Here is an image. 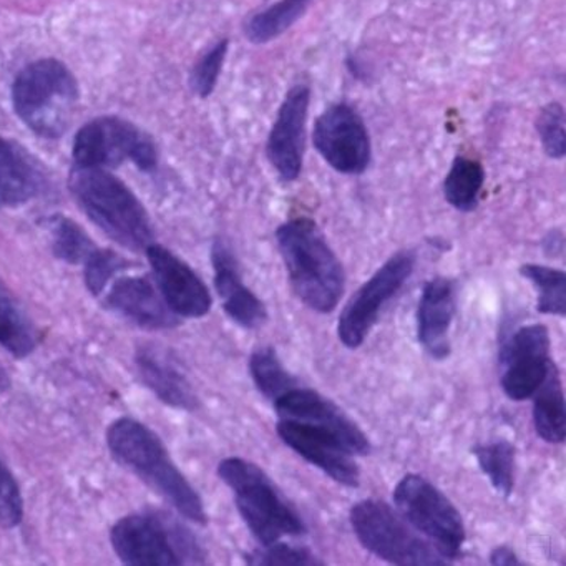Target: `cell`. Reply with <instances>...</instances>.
Listing matches in <instances>:
<instances>
[{"instance_id": "24", "label": "cell", "mask_w": 566, "mask_h": 566, "mask_svg": "<svg viewBox=\"0 0 566 566\" xmlns=\"http://www.w3.org/2000/svg\"><path fill=\"white\" fill-rule=\"evenodd\" d=\"M483 184L485 170L482 164L469 157H457L443 180V197L450 207L470 213L479 207Z\"/></svg>"}, {"instance_id": "27", "label": "cell", "mask_w": 566, "mask_h": 566, "mask_svg": "<svg viewBox=\"0 0 566 566\" xmlns=\"http://www.w3.org/2000/svg\"><path fill=\"white\" fill-rule=\"evenodd\" d=\"M480 470L485 473L493 489L503 496H510L515 483V447L506 440L485 443L473 449Z\"/></svg>"}, {"instance_id": "4", "label": "cell", "mask_w": 566, "mask_h": 566, "mask_svg": "<svg viewBox=\"0 0 566 566\" xmlns=\"http://www.w3.org/2000/svg\"><path fill=\"white\" fill-rule=\"evenodd\" d=\"M218 475L230 486L238 512L258 542L271 545L283 536L306 533V525L296 510L260 467L230 457L218 465Z\"/></svg>"}, {"instance_id": "22", "label": "cell", "mask_w": 566, "mask_h": 566, "mask_svg": "<svg viewBox=\"0 0 566 566\" xmlns=\"http://www.w3.org/2000/svg\"><path fill=\"white\" fill-rule=\"evenodd\" d=\"M533 402V422L539 439L548 443H563L566 437L565 392L555 364L538 387Z\"/></svg>"}, {"instance_id": "13", "label": "cell", "mask_w": 566, "mask_h": 566, "mask_svg": "<svg viewBox=\"0 0 566 566\" xmlns=\"http://www.w3.org/2000/svg\"><path fill=\"white\" fill-rule=\"evenodd\" d=\"M274 409L280 419L296 420L329 433L353 455H366L370 452L366 433L336 403L316 390L293 387L274 400Z\"/></svg>"}, {"instance_id": "23", "label": "cell", "mask_w": 566, "mask_h": 566, "mask_svg": "<svg viewBox=\"0 0 566 566\" xmlns=\"http://www.w3.org/2000/svg\"><path fill=\"white\" fill-rule=\"evenodd\" d=\"M39 334L18 301L0 283V346L15 357H25L38 347Z\"/></svg>"}, {"instance_id": "29", "label": "cell", "mask_w": 566, "mask_h": 566, "mask_svg": "<svg viewBox=\"0 0 566 566\" xmlns=\"http://www.w3.org/2000/svg\"><path fill=\"white\" fill-rule=\"evenodd\" d=\"M54 254L65 263L85 264L97 250L88 234L75 221L65 217L49 220Z\"/></svg>"}, {"instance_id": "26", "label": "cell", "mask_w": 566, "mask_h": 566, "mask_svg": "<svg viewBox=\"0 0 566 566\" xmlns=\"http://www.w3.org/2000/svg\"><path fill=\"white\" fill-rule=\"evenodd\" d=\"M520 274L528 280L536 290V310L542 314L565 316L566 314V274L555 268L542 264H523Z\"/></svg>"}, {"instance_id": "6", "label": "cell", "mask_w": 566, "mask_h": 566, "mask_svg": "<svg viewBox=\"0 0 566 566\" xmlns=\"http://www.w3.org/2000/svg\"><path fill=\"white\" fill-rule=\"evenodd\" d=\"M112 545L132 566H175L203 562V553L187 528L168 516L135 513L112 528Z\"/></svg>"}, {"instance_id": "3", "label": "cell", "mask_w": 566, "mask_h": 566, "mask_svg": "<svg viewBox=\"0 0 566 566\" xmlns=\"http://www.w3.org/2000/svg\"><path fill=\"white\" fill-rule=\"evenodd\" d=\"M71 190L85 214L122 247L142 251L154 244V228L144 205L104 168L75 167Z\"/></svg>"}, {"instance_id": "17", "label": "cell", "mask_w": 566, "mask_h": 566, "mask_svg": "<svg viewBox=\"0 0 566 566\" xmlns=\"http://www.w3.org/2000/svg\"><path fill=\"white\" fill-rule=\"evenodd\" d=\"M211 263L214 268V286L228 316L244 329L263 326L268 319L266 306L250 287L244 286L237 258L224 241H214Z\"/></svg>"}, {"instance_id": "28", "label": "cell", "mask_w": 566, "mask_h": 566, "mask_svg": "<svg viewBox=\"0 0 566 566\" xmlns=\"http://www.w3.org/2000/svg\"><path fill=\"white\" fill-rule=\"evenodd\" d=\"M250 370L258 390L273 402L287 390L296 387V379L284 369L276 350L271 346H261L253 350L250 357Z\"/></svg>"}, {"instance_id": "14", "label": "cell", "mask_w": 566, "mask_h": 566, "mask_svg": "<svg viewBox=\"0 0 566 566\" xmlns=\"http://www.w3.org/2000/svg\"><path fill=\"white\" fill-rule=\"evenodd\" d=\"M310 104L311 91L307 85L291 88L277 111L276 120L268 137V160L283 181L297 180L303 170Z\"/></svg>"}, {"instance_id": "16", "label": "cell", "mask_w": 566, "mask_h": 566, "mask_svg": "<svg viewBox=\"0 0 566 566\" xmlns=\"http://www.w3.org/2000/svg\"><path fill=\"white\" fill-rule=\"evenodd\" d=\"M277 436L297 455L323 470L340 485H359V469L353 460V453L337 442L329 433L314 429L296 420L280 419Z\"/></svg>"}, {"instance_id": "30", "label": "cell", "mask_w": 566, "mask_h": 566, "mask_svg": "<svg viewBox=\"0 0 566 566\" xmlns=\"http://www.w3.org/2000/svg\"><path fill=\"white\" fill-rule=\"evenodd\" d=\"M565 124V111L556 102L543 107L536 117V134L542 140L543 150L553 160H562L566 155Z\"/></svg>"}, {"instance_id": "5", "label": "cell", "mask_w": 566, "mask_h": 566, "mask_svg": "<svg viewBox=\"0 0 566 566\" xmlns=\"http://www.w3.org/2000/svg\"><path fill=\"white\" fill-rule=\"evenodd\" d=\"M12 101L15 114L34 134L59 138L74 117L78 102L77 81L62 62L42 59L18 75Z\"/></svg>"}, {"instance_id": "36", "label": "cell", "mask_w": 566, "mask_h": 566, "mask_svg": "<svg viewBox=\"0 0 566 566\" xmlns=\"http://www.w3.org/2000/svg\"><path fill=\"white\" fill-rule=\"evenodd\" d=\"M11 389V377H9L8 370L0 364V396H4L8 390Z\"/></svg>"}, {"instance_id": "2", "label": "cell", "mask_w": 566, "mask_h": 566, "mask_svg": "<svg viewBox=\"0 0 566 566\" xmlns=\"http://www.w3.org/2000/svg\"><path fill=\"white\" fill-rule=\"evenodd\" d=\"M108 449L120 465L164 495L185 518L207 523L203 502L178 470L160 437L135 419H118L107 432Z\"/></svg>"}, {"instance_id": "34", "label": "cell", "mask_w": 566, "mask_h": 566, "mask_svg": "<svg viewBox=\"0 0 566 566\" xmlns=\"http://www.w3.org/2000/svg\"><path fill=\"white\" fill-rule=\"evenodd\" d=\"M24 516V500L14 475L0 459V526L14 528Z\"/></svg>"}, {"instance_id": "20", "label": "cell", "mask_w": 566, "mask_h": 566, "mask_svg": "<svg viewBox=\"0 0 566 566\" xmlns=\"http://www.w3.org/2000/svg\"><path fill=\"white\" fill-rule=\"evenodd\" d=\"M135 364L142 380L157 394L158 399L177 409H197V394L165 350L154 346L140 347Z\"/></svg>"}, {"instance_id": "10", "label": "cell", "mask_w": 566, "mask_h": 566, "mask_svg": "<svg viewBox=\"0 0 566 566\" xmlns=\"http://www.w3.org/2000/svg\"><path fill=\"white\" fill-rule=\"evenodd\" d=\"M416 254L400 251L386 261L370 280H367L344 307L337 323V336L349 349H356L379 319L380 311L402 290L412 276Z\"/></svg>"}, {"instance_id": "33", "label": "cell", "mask_w": 566, "mask_h": 566, "mask_svg": "<svg viewBox=\"0 0 566 566\" xmlns=\"http://www.w3.org/2000/svg\"><path fill=\"white\" fill-rule=\"evenodd\" d=\"M248 565L253 566H317L323 562L316 558L310 549L290 546L286 543H271L263 548L247 555Z\"/></svg>"}, {"instance_id": "31", "label": "cell", "mask_w": 566, "mask_h": 566, "mask_svg": "<svg viewBox=\"0 0 566 566\" xmlns=\"http://www.w3.org/2000/svg\"><path fill=\"white\" fill-rule=\"evenodd\" d=\"M228 48H230V42L227 39L217 42L210 51L201 55L200 61L195 65L190 84L198 97L207 98L213 94L218 78L223 71L224 61H227Z\"/></svg>"}, {"instance_id": "15", "label": "cell", "mask_w": 566, "mask_h": 566, "mask_svg": "<svg viewBox=\"0 0 566 566\" xmlns=\"http://www.w3.org/2000/svg\"><path fill=\"white\" fill-rule=\"evenodd\" d=\"M158 291L177 316L203 317L211 310V294L203 281L180 258L160 244L147 248Z\"/></svg>"}, {"instance_id": "19", "label": "cell", "mask_w": 566, "mask_h": 566, "mask_svg": "<svg viewBox=\"0 0 566 566\" xmlns=\"http://www.w3.org/2000/svg\"><path fill=\"white\" fill-rule=\"evenodd\" d=\"M455 316V286L446 277L430 280L423 286L417 310V339L437 360L450 356V326Z\"/></svg>"}, {"instance_id": "12", "label": "cell", "mask_w": 566, "mask_h": 566, "mask_svg": "<svg viewBox=\"0 0 566 566\" xmlns=\"http://www.w3.org/2000/svg\"><path fill=\"white\" fill-rule=\"evenodd\" d=\"M502 389L515 402L530 399L552 367L549 334L543 324L520 327L500 350Z\"/></svg>"}, {"instance_id": "1", "label": "cell", "mask_w": 566, "mask_h": 566, "mask_svg": "<svg viewBox=\"0 0 566 566\" xmlns=\"http://www.w3.org/2000/svg\"><path fill=\"white\" fill-rule=\"evenodd\" d=\"M276 241L296 296L317 313L336 310L346 287V274L316 221H286L277 228Z\"/></svg>"}, {"instance_id": "32", "label": "cell", "mask_w": 566, "mask_h": 566, "mask_svg": "<svg viewBox=\"0 0 566 566\" xmlns=\"http://www.w3.org/2000/svg\"><path fill=\"white\" fill-rule=\"evenodd\" d=\"M130 266L125 258L118 256L115 251L95 250L85 263V283L92 294L98 296L107 290L118 273H124Z\"/></svg>"}, {"instance_id": "21", "label": "cell", "mask_w": 566, "mask_h": 566, "mask_svg": "<svg viewBox=\"0 0 566 566\" xmlns=\"http://www.w3.org/2000/svg\"><path fill=\"white\" fill-rule=\"evenodd\" d=\"M44 188V177L21 147L0 137V207H21Z\"/></svg>"}, {"instance_id": "9", "label": "cell", "mask_w": 566, "mask_h": 566, "mask_svg": "<svg viewBox=\"0 0 566 566\" xmlns=\"http://www.w3.org/2000/svg\"><path fill=\"white\" fill-rule=\"evenodd\" d=\"M75 167H118L130 160L140 170L157 167V148L130 122L115 117L97 118L78 130L74 142Z\"/></svg>"}, {"instance_id": "25", "label": "cell", "mask_w": 566, "mask_h": 566, "mask_svg": "<svg viewBox=\"0 0 566 566\" xmlns=\"http://www.w3.org/2000/svg\"><path fill=\"white\" fill-rule=\"evenodd\" d=\"M313 0H280L271 8L254 14L247 22L244 34L253 44H268L290 31L304 14Z\"/></svg>"}, {"instance_id": "8", "label": "cell", "mask_w": 566, "mask_h": 566, "mask_svg": "<svg viewBox=\"0 0 566 566\" xmlns=\"http://www.w3.org/2000/svg\"><path fill=\"white\" fill-rule=\"evenodd\" d=\"M394 502L403 520L427 536L443 558H457L462 553V515L429 480L412 473L403 476L394 489Z\"/></svg>"}, {"instance_id": "18", "label": "cell", "mask_w": 566, "mask_h": 566, "mask_svg": "<svg viewBox=\"0 0 566 566\" xmlns=\"http://www.w3.org/2000/svg\"><path fill=\"white\" fill-rule=\"evenodd\" d=\"M108 287L105 303L127 319L147 329H168L178 324V316L168 307L160 291L148 277L124 276Z\"/></svg>"}, {"instance_id": "7", "label": "cell", "mask_w": 566, "mask_h": 566, "mask_svg": "<svg viewBox=\"0 0 566 566\" xmlns=\"http://www.w3.org/2000/svg\"><path fill=\"white\" fill-rule=\"evenodd\" d=\"M350 525L364 548L400 566H440L447 559L420 538L407 522L380 500H363L350 509Z\"/></svg>"}, {"instance_id": "35", "label": "cell", "mask_w": 566, "mask_h": 566, "mask_svg": "<svg viewBox=\"0 0 566 566\" xmlns=\"http://www.w3.org/2000/svg\"><path fill=\"white\" fill-rule=\"evenodd\" d=\"M490 563L495 566L522 565L510 546H496V548L493 549L492 555H490Z\"/></svg>"}, {"instance_id": "11", "label": "cell", "mask_w": 566, "mask_h": 566, "mask_svg": "<svg viewBox=\"0 0 566 566\" xmlns=\"http://www.w3.org/2000/svg\"><path fill=\"white\" fill-rule=\"evenodd\" d=\"M313 140L317 154L339 174L363 175L369 167L373 157L369 132L350 105L326 108L314 125Z\"/></svg>"}]
</instances>
